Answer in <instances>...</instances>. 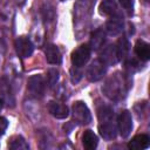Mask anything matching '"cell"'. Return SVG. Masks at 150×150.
Masks as SVG:
<instances>
[{"instance_id": "cell-1", "label": "cell", "mask_w": 150, "mask_h": 150, "mask_svg": "<svg viewBox=\"0 0 150 150\" xmlns=\"http://www.w3.org/2000/svg\"><path fill=\"white\" fill-rule=\"evenodd\" d=\"M129 86L130 84L127 76L121 73H115L109 79H107L102 87V90L108 98L117 102L125 97Z\"/></svg>"}, {"instance_id": "cell-2", "label": "cell", "mask_w": 150, "mask_h": 150, "mask_svg": "<svg viewBox=\"0 0 150 150\" xmlns=\"http://www.w3.org/2000/svg\"><path fill=\"white\" fill-rule=\"evenodd\" d=\"M98 117V131L100 135L107 139H114L117 134V124L115 121V112L109 105H101L97 110Z\"/></svg>"}, {"instance_id": "cell-3", "label": "cell", "mask_w": 150, "mask_h": 150, "mask_svg": "<svg viewBox=\"0 0 150 150\" xmlns=\"http://www.w3.org/2000/svg\"><path fill=\"white\" fill-rule=\"evenodd\" d=\"M73 118L75 123L84 125L91 122V114L87 104L82 101H76L73 104Z\"/></svg>"}, {"instance_id": "cell-4", "label": "cell", "mask_w": 150, "mask_h": 150, "mask_svg": "<svg viewBox=\"0 0 150 150\" xmlns=\"http://www.w3.org/2000/svg\"><path fill=\"white\" fill-rule=\"evenodd\" d=\"M27 89L30 94V96L35 97V98H41L45 95V90H46V81L43 79L42 75H32L28 79L27 82Z\"/></svg>"}, {"instance_id": "cell-5", "label": "cell", "mask_w": 150, "mask_h": 150, "mask_svg": "<svg viewBox=\"0 0 150 150\" xmlns=\"http://www.w3.org/2000/svg\"><path fill=\"white\" fill-rule=\"evenodd\" d=\"M105 71H107V64L101 59H96L87 68L86 76L90 82H97L104 76Z\"/></svg>"}, {"instance_id": "cell-6", "label": "cell", "mask_w": 150, "mask_h": 150, "mask_svg": "<svg viewBox=\"0 0 150 150\" xmlns=\"http://www.w3.org/2000/svg\"><path fill=\"white\" fill-rule=\"evenodd\" d=\"M90 54H91V48L88 43L86 45H81L80 47H77L73 53H71V63L74 67H82L84 66L88 60L90 59Z\"/></svg>"}, {"instance_id": "cell-7", "label": "cell", "mask_w": 150, "mask_h": 150, "mask_svg": "<svg viewBox=\"0 0 150 150\" xmlns=\"http://www.w3.org/2000/svg\"><path fill=\"white\" fill-rule=\"evenodd\" d=\"M117 128L120 131V135L123 138H127L131 130H132V117H131V112L129 110H123L117 120Z\"/></svg>"}, {"instance_id": "cell-8", "label": "cell", "mask_w": 150, "mask_h": 150, "mask_svg": "<svg viewBox=\"0 0 150 150\" xmlns=\"http://www.w3.org/2000/svg\"><path fill=\"white\" fill-rule=\"evenodd\" d=\"M14 47H15L16 54L22 59L29 57L34 50V46L29 40V38L27 36H19L14 42Z\"/></svg>"}, {"instance_id": "cell-9", "label": "cell", "mask_w": 150, "mask_h": 150, "mask_svg": "<svg viewBox=\"0 0 150 150\" xmlns=\"http://www.w3.org/2000/svg\"><path fill=\"white\" fill-rule=\"evenodd\" d=\"M0 94L2 97V101L8 105V107H14L15 100H14V95L12 91V87L9 81L7 80L6 76H2L0 79Z\"/></svg>"}, {"instance_id": "cell-10", "label": "cell", "mask_w": 150, "mask_h": 150, "mask_svg": "<svg viewBox=\"0 0 150 150\" xmlns=\"http://www.w3.org/2000/svg\"><path fill=\"white\" fill-rule=\"evenodd\" d=\"M105 30L110 35H117L123 30V18L121 14L116 13L111 15V18L105 23Z\"/></svg>"}, {"instance_id": "cell-11", "label": "cell", "mask_w": 150, "mask_h": 150, "mask_svg": "<svg viewBox=\"0 0 150 150\" xmlns=\"http://www.w3.org/2000/svg\"><path fill=\"white\" fill-rule=\"evenodd\" d=\"M48 111L50 112V115H53L55 118H59V120L67 118L69 115L68 107L66 104L56 102V101H50L48 103Z\"/></svg>"}, {"instance_id": "cell-12", "label": "cell", "mask_w": 150, "mask_h": 150, "mask_svg": "<svg viewBox=\"0 0 150 150\" xmlns=\"http://www.w3.org/2000/svg\"><path fill=\"white\" fill-rule=\"evenodd\" d=\"M45 55H46V60L50 64H60L62 62L60 49L53 43H48L45 46Z\"/></svg>"}, {"instance_id": "cell-13", "label": "cell", "mask_w": 150, "mask_h": 150, "mask_svg": "<svg viewBox=\"0 0 150 150\" xmlns=\"http://www.w3.org/2000/svg\"><path fill=\"white\" fill-rule=\"evenodd\" d=\"M150 144V138L146 134H139L136 135L129 143H128V148L131 150H143L146 149Z\"/></svg>"}, {"instance_id": "cell-14", "label": "cell", "mask_w": 150, "mask_h": 150, "mask_svg": "<svg viewBox=\"0 0 150 150\" xmlns=\"http://www.w3.org/2000/svg\"><path fill=\"white\" fill-rule=\"evenodd\" d=\"M135 53L142 61H148L150 59V46L144 40H137L135 43Z\"/></svg>"}, {"instance_id": "cell-15", "label": "cell", "mask_w": 150, "mask_h": 150, "mask_svg": "<svg viewBox=\"0 0 150 150\" xmlns=\"http://www.w3.org/2000/svg\"><path fill=\"white\" fill-rule=\"evenodd\" d=\"M101 60L108 66V64H115L118 61L117 53H116V47L115 45H109L105 47L101 54Z\"/></svg>"}, {"instance_id": "cell-16", "label": "cell", "mask_w": 150, "mask_h": 150, "mask_svg": "<svg viewBox=\"0 0 150 150\" xmlns=\"http://www.w3.org/2000/svg\"><path fill=\"white\" fill-rule=\"evenodd\" d=\"M104 41H105V33L103 32L102 28H97V29H96L95 32H93V34H91L89 46H90L91 49L97 50V49H100V48L103 46Z\"/></svg>"}, {"instance_id": "cell-17", "label": "cell", "mask_w": 150, "mask_h": 150, "mask_svg": "<svg viewBox=\"0 0 150 150\" xmlns=\"http://www.w3.org/2000/svg\"><path fill=\"white\" fill-rule=\"evenodd\" d=\"M83 146L88 150H94L98 144V138L93 130H86L82 135Z\"/></svg>"}, {"instance_id": "cell-18", "label": "cell", "mask_w": 150, "mask_h": 150, "mask_svg": "<svg viewBox=\"0 0 150 150\" xmlns=\"http://www.w3.org/2000/svg\"><path fill=\"white\" fill-rule=\"evenodd\" d=\"M116 47V53H117V57H118V61L120 60H124L129 53V42H128V39L125 36H122L118 39L117 43L115 45Z\"/></svg>"}, {"instance_id": "cell-19", "label": "cell", "mask_w": 150, "mask_h": 150, "mask_svg": "<svg viewBox=\"0 0 150 150\" xmlns=\"http://www.w3.org/2000/svg\"><path fill=\"white\" fill-rule=\"evenodd\" d=\"M100 13L103 15H114L117 13V5L115 0H103L100 4Z\"/></svg>"}, {"instance_id": "cell-20", "label": "cell", "mask_w": 150, "mask_h": 150, "mask_svg": "<svg viewBox=\"0 0 150 150\" xmlns=\"http://www.w3.org/2000/svg\"><path fill=\"white\" fill-rule=\"evenodd\" d=\"M8 148L12 150H28L29 145L22 136H13L8 142Z\"/></svg>"}, {"instance_id": "cell-21", "label": "cell", "mask_w": 150, "mask_h": 150, "mask_svg": "<svg viewBox=\"0 0 150 150\" xmlns=\"http://www.w3.org/2000/svg\"><path fill=\"white\" fill-rule=\"evenodd\" d=\"M59 79H60V73L56 68H49L47 70V84L50 89H53L56 86Z\"/></svg>"}, {"instance_id": "cell-22", "label": "cell", "mask_w": 150, "mask_h": 150, "mask_svg": "<svg viewBox=\"0 0 150 150\" xmlns=\"http://www.w3.org/2000/svg\"><path fill=\"white\" fill-rule=\"evenodd\" d=\"M134 1L135 0H120V4L122 5V7L129 14H132V11H134Z\"/></svg>"}, {"instance_id": "cell-23", "label": "cell", "mask_w": 150, "mask_h": 150, "mask_svg": "<svg viewBox=\"0 0 150 150\" xmlns=\"http://www.w3.org/2000/svg\"><path fill=\"white\" fill-rule=\"evenodd\" d=\"M8 127V121L5 117H0V135H4Z\"/></svg>"}, {"instance_id": "cell-24", "label": "cell", "mask_w": 150, "mask_h": 150, "mask_svg": "<svg viewBox=\"0 0 150 150\" xmlns=\"http://www.w3.org/2000/svg\"><path fill=\"white\" fill-rule=\"evenodd\" d=\"M2 102H4L2 98H0V110H1V108H2Z\"/></svg>"}, {"instance_id": "cell-25", "label": "cell", "mask_w": 150, "mask_h": 150, "mask_svg": "<svg viewBox=\"0 0 150 150\" xmlns=\"http://www.w3.org/2000/svg\"><path fill=\"white\" fill-rule=\"evenodd\" d=\"M62 1H64V0H62Z\"/></svg>"}]
</instances>
